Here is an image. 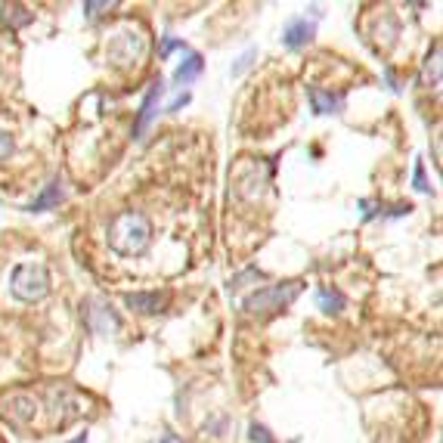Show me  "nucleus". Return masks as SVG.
Listing matches in <instances>:
<instances>
[{"label": "nucleus", "instance_id": "39448f33", "mask_svg": "<svg viewBox=\"0 0 443 443\" xmlns=\"http://www.w3.org/2000/svg\"><path fill=\"white\" fill-rule=\"evenodd\" d=\"M168 301H171L168 292H133V294H125V304L131 307V310H137V313H146V316L162 313L164 307H168Z\"/></svg>", "mask_w": 443, "mask_h": 443}, {"label": "nucleus", "instance_id": "aec40b11", "mask_svg": "<svg viewBox=\"0 0 443 443\" xmlns=\"http://www.w3.org/2000/svg\"><path fill=\"white\" fill-rule=\"evenodd\" d=\"M13 152V137L10 133H0V158H7Z\"/></svg>", "mask_w": 443, "mask_h": 443}, {"label": "nucleus", "instance_id": "f3484780", "mask_svg": "<svg viewBox=\"0 0 443 443\" xmlns=\"http://www.w3.org/2000/svg\"><path fill=\"white\" fill-rule=\"evenodd\" d=\"M248 431H251V440H255V443H276V440H273V434H270V431L263 428V424H257V422H255Z\"/></svg>", "mask_w": 443, "mask_h": 443}, {"label": "nucleus", "instance_id": "1a4fd4ad", "mask_svg": "<svg viewBox=\"0 0 443 443\" xmlns=\"http://www.w3.org/2000/svg\"><path fill=\"white\" fill-rule=\"evenodd\" d=\"M87 310H84V316H87V325L94 332H109V329H118V319L109 313V307L102 304V301H87Z\"/></svg>", "mask_w": 443, "mask_h": 443}, {"label": "nucleus", "instance_id": "20e7f679", "mask_svg": "<svg viewBox=\"0 0 443 443\" xmlns=\"http://www.w3.org/2000/svg\"><path fill=\"white\" fill-rule=\"evenodd\" d=\"M106 56L112 59L115 65H121V69L137 65L140 59L146 56L143 32H133V28H121V32H115L112 38H109V44H106Z\"/></svg>", "mask_w": 443, "mask_h": 443}, {"label": "nucleus", "instance_id": "f8f14e48", "mask_svg": "<svg viewBox=\"0 0 443 443\" xmlns=\"http://www.w3.org/2000/svg\"><path fill=\"white\" fill-rule=\"evenodd\" d=\"M59 199H63V183L53 180L50 186H44V193H41L38 199H34L32 205H28V211L38 214V211H47V208H56V205H59Z\"/></svg>", "mask_w": 443, "mask_h": 443}, {"label": "nucleus", "instance_id": "2eb2a0df", "mask_svg": "<svg viewBox=\"0 0 443 443\" xmlns=\"http://www.w3.org/2000/svg\"><path fill=\"white\" fill-rule=\"evenodd\" d=\"M257 59V50H245L242 56L236 59V65H233V78H239V75H245V72L251 69V63Z\"/></svg>", "mask_w": 443, "mask_h": 443}, {"label": "nucleus", "instance_id": "0eeeda50", "mask_svg": "<svg viewBox=\"0 0 443 443\" xmlns=\"http://www.w3.org/2000/svg\"><path fill=\"white\" fill-rule=\"evenodd\" d=\"M313 34H316V22H307V16H301V19H292L285 25V32H282V44L292 47V50H298V47L310 44Z\"/></svg>", "mask_w": 443, "mask_h": 443}, {"label": "nucleus", "instance_id": "a211bd4d", "mask_svg": "<svg viewBox=\"0 0 443 443\" xmlns=\"http://www.w3.org/2000/svg\"><path fill=\"white\" fill-rule=\"evenodd\" d=\"M112 7L115 3H109V0H102V3H94V0H90V3H84V13H87V19H96L102 10H112Z\"/></svg>", "mask_w": 443, "mask_h": 443}, {"label": "nucleus", "instance_id": "dca6fc26", "mask_svg": "<svg viewBox=\"0 0 443 443\" xmlns=\"http://www.w3.org/2000/svg\"><path fill=\"white\" fill-rule=\"evenodd\" d=\"M412 186L418 189V193H431V183L424 180V164L415 162V171H412Z\"/></svg>", "mask_w": 443, "mask_h": 443}, {"label": "nucleus", "instance_id": "6e6552de", "mask_svg": "<svg viewBox=\"0 0 443 443\" xmlns=\"http://www.w3.org/2000/svg\"><path fill=\"white\" fill-rule=\"evenodd\" d=\"M34 412H38V400L28 397V393H10L7 397V409H3V415L13 418L16 424H28L34 418Z\"/></svg>", "mask_w": 443, "mask_h": 443}, {"label": "nucleus", "instance_id": "9d476101", "mask_svg": "<svg viewBox=\"0 0 443 443\" xmlns=\"http://www.w3.org/2000/svg\"><path fill=\"white\" fill-rule=\"evenodd\" d=\"M310 106L316 115H335L344 109V96L329 94V90H319V87H310Z\"/></svg>", "mask_w": 443, "mask_h": 443}, {"label": "nucleus", "instance_id": "ddd939ff", "mask_svg": "<svg viewBox=\"0 0 443 443\" xmlns=\"http://www.w3.org/2000/svg\"><path fill=\"white\" fill-rule=\"evenodd\" d=\"M316 304H319V310L323 313H341L344 307H347V298H344L338 288H319L316 292Z\"/></svg>", "mask_w": 443, "mask_h": 443}, {"label": "nucleus", "instance_id": "7ed1b4c3", "mask_svg": "<svg viewBox=\"0 0 443 443\" xmlns=\"http://www.w3.org/2000/svg\"><path fill=\"white\" fill-rule=\"evenodd\" d=\"M301 294V282H285V285H267L257 288L255 294L242 301V310L251 313V316H267V313H276L282 307H288L294 298Z\"/></svg>", "mask_w": 443, "mask_h": 443}, {"label": "nucleus", "instance_id": "f03ea898", "mask_svg": "<svg viewBox=\"0 0 443 443\" xmlns=\"http://www.w3.org/2000/svg\"><path fill=\"white\" fill-rule=\"evenodd\" d=\"M10 292H13V298L25 301V304L47 298L50 294V273H47V267L41 261L16 263L13 273H10Z\"/></svg>", "mask_w": 443, "mask_h": 443}, {"label": "nucleus", "instance_id": "423d86ee", "mask_svg": "<svg viewBox=\"0 0 443 443\" xmlns=\"http://www.w3.org/2000/svg\"><path fill=\"white\" fill-rule=\"evenodd\" d=\"M162 94H164V84H162V78H158V81H152L149 94H146V100H143V109H140L137 127H133V133H137V137H143V133L149 131V125L155 121V115H158V100H162Z\"/></svg>", "mask_w": 443, "mask_h": 443}, {"label": "nucleus", "instance_id": "9b49d317", "mask_svg": "<svg viewBox=\"0 0 443 443\" xmlns=\"http://www.w3.org/2000/svg\"><path fill=\"white\" fill-rule=\"evenodd\" d=\"M202 65H205V63H202L199 53H189V56L183 59L180 65H177V72H174V84H177V87H186V84H193L195 78L202 75Z\"/></svg>", "mask_w": 443, "mask_h": 443}, {"label": "nucleus", "instance_id": "5701e85b", "mask_svg": "<svg viewBox=\"0 0 443 443\" xmlns=\"http://www.w3.org/2000/svg\"><path fill=\"white\" fill-rule=\"evenodd\" d=\"M75 443H87V434H81V437H78V440Z\"/></svg>", "mask_w": 443, "mask_h": 443}, {"label": "nucleus", "instance_id": "6ab92c4d", "mask_svg": "<svg viewBox=\"0 0 443 443\" xmlns=\"http://www.w3.org/2000/svg\"><path fill=\"white\" fill-rule=\"evenodd\" d=\"M180 47H183V50H186V44H183V41L168 38V41H164V44H162V56H171V53H174V50H180Z\"/></svg>", "mask_w": 443, "mask_h": 443}, {"label": "nucleus", "instance_id": "f257e3e1", "mask_svg": "<svg viewBox=\"0 0 443 443\" xmlns=\"http://www.w3.org/2000/svg\"><path fill=\"white\" fill-rule=\"evenodd\" d=\"M109 248L115 255H125V257H133V255H143L152 242V224L146 214L140 211H121L118 217L109 224Z\"/></svg>", "mask_w": 443, "mask_h": 443}, {"label": "nucleus", "instance_id": "4be33fe9", "mask_svg": "<svg viewBox=\"0 0 443 443\" xmlns=\"http://www.w3.org/2000/svg\"><path fill=\"white\" fill-rule=\"evenodd\" d=\"M152 443H183V440H180L177 434H162L158 440H152Z\"/></svg>", "mask_w": 443, "mask_h": 443}, {"label": "nucleus", "instance_id": "412c9836", "mask_svg": "<svg viewBox=\"0 0 443 443\" xmlns=\"http://www.w3.org/2000/svg\"><path fill=\"white\" fill-rule=\"evenodd\" d=\"M186 102H189V94H183V96H177V100H174V102H171V106H168V112H180V109H183V106H186Z\"/></svg>", "mask_w": 443, "mask_h": 443}, {"label": "nucleus", "instance_id": "4468645a", "mask_svg": "<svg viewBox=\"0 0 443 443\" xmlns=\"http://www.w3.org/2000/svg\"><path fill=\"white\" fill-rule=\"evenodd\" d=\"M437 81H440V44H434V50L428 53L424 69H422V84L424 87H434Z\"/></svg>", "mask_w": 443, "mask_h": 443}]
</instances>
